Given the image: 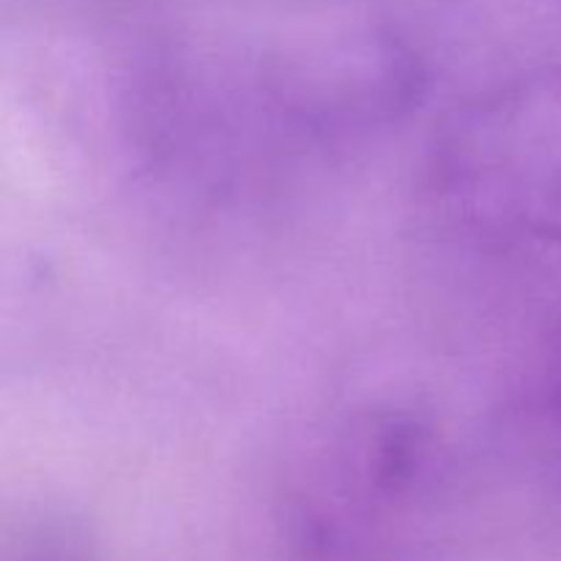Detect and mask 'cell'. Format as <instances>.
<instances>
[{
    "label": "cell",
    "mask_w": 561,
    "mask_h": 561,
    "mask_svg": "<svg viewBox=\"0 0 561 561\" xmlns=\"http://www.w3.org/2000/svg\"><path fill=\"white\" fill-rule=\"evenodd\" d=\"M436 181L463 222L561 244V69L460 107L438 140Z\"/></svg>",
    "instance_id": "6da1fadb"
}]
</instances>
